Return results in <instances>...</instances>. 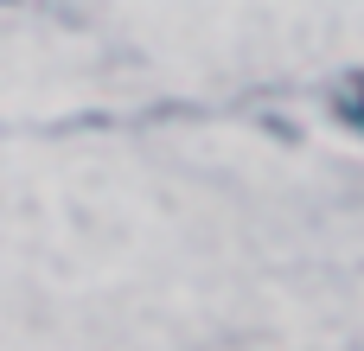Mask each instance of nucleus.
Returning a JSON list of instances; mask_svg holds the SVG:
<instances>
[{"instance_id":"obj_1","label":"nucleus","mask_w":364,"mask_h":351,"mask_svg":"<svg viewBox=\"0 0 364 351\" xmlns=\"http://www.w3.org/2000/svg\"><path fill=\"white\" fill-rule=\"evenodd\" d=\"M352 122H358V128H364V90H358V102H352Z\"/></svg>"}]
</instances>
